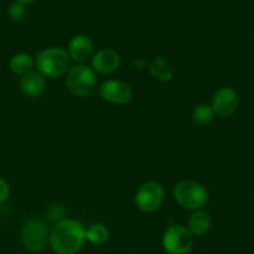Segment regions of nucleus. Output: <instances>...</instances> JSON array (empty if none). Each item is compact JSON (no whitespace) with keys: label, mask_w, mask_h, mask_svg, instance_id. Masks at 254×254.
Listing matches in <instances>:
<instances>
[{"label":"nucleus","mask_w":254,"mask_h":254,"mask_svg":"<svg viewBox=\"0 0 254 254\" xmlns=\"http://www.w3.org/2000/svg\"><path fill=\"white\" fill-rule=\"evenodd\" d=\"M239 97L233 87L223 86L216 91L212 99V109L219 117H228L237 111Z\"/></svg>","instance_id":"6e6552de"},{"label":"nucleus","mask_w":254,"mask_h":254,"mask_svg":"<svg viewBox=\"0 0 254 254\" xmlns=\"http://www.w3.org/2000/svg\"><path fill=\"white\" fill-rule=\"evenodd\" d=\"M212 224L211 214L208 213L204 209H197V211H193V213L190 216V219H188V227L190 232L193 236L202 237L209 231Z\"/></svg>","instance_id":"ddd939ff"},{"label":"nucleus","mask_w":254,"mask_h":254,"mask_svg":"<svg viewBox=\"0 0 254 254\" xmlns=\"http://www.w3.org/2000/svg\"><path fill=\"white\" fill-rule=\"evenodd\" d=\"M70 59L77 64H85L94 56V43L84 34L75 35L67 46Z\"/></svg>","instance_id":"9b49d317"},{"label":"nucleus","mask_w":254,"mask_h":254,"mask_svg":"<svg viewBox=\"0 0 254 254\" xmlns=\"http://www.w3.org/2000/svg\"><path fill=\"white\" fill-rule=\"evenodd\" d=\"M162 244L168 254H188L193 246V234L182 224H172L163 233Z\"/></svg>","instance_id":"39448f33"},{"label":"nucleus","mask_w":254,"mask_h":254,"mask_svg":"<svg viewBox=\"0 0 254 254\" xmlns=\"http://www.w3.org/2000/svg\"><path fill=\"white\" fill-rule=\"evenodd\" d=\"M214 116H216V114L212 109V105L199 104L192 110V120H193L194 124L199 125V126L209 125L214 120Z\"/></svg>","instance_id":"dca6fc26"},{"label":"nucleus","mask_w":254,"mask_h":254,"mask_svg":"<svg viewBox=\"0 0 254 254\" xmlns=\"http://www.w3.org/2000/svg\"><path fill=\"white\" fill-rule=\"evenodd\" d=\"M15 1H18V3L24 4V5H28V4L34 3V1H35V0H15Z\"/></svg>","instance_id":"aec40b11"},{"label":"nucleus","mask_w":254,"mask_h":254,"mask_svg":"<svg viewBox=\"0 0 254 254\" xmlns=\"http://www.w3.org/2000/svg\"><path fill=\"white\" fill-rule=\"evenodd\" d=\"M85 237L90 243L95 244V246H101V244L106 243L109 239V231L104 224H92L85 232Z\"/></svg>","instance_id":"f3484780"},{"label":"nucleus","mask_w":254,"mask_h":254,"mask_svg":"<svg viewBox=\"0 0 254 254\" xmlns=\"http://www.w3.org/2000/svg\"><path fill=\"white\" fill-rule=\"evenodd\" d=\"M70 56L63 48H48L36 55L35 66L38 71L48 79H56L66 75L70 69Z\"/></svg>","instance_id":"f03ea898"},{"label":"nucleus","mask_w":254,"mask_h":254,"mask_svg":"<svg viewBox=\"0 0 254 254\" xmlns=\"http://www.w3.org/2000/svg\"><path fill=\"white\" fill-rule=\"evenodd\" d=\"M34 64H35V61L31 58V55L26 53H18L9 61V69L15 75L23 76V75L31 71Z\"/></svg>","instance_id":"2eb2a0df"},{"label":"nucleus","mask_w":254,"mask_h":254,"mask_svg":"<svg viewBox=\"0 0 254 254\" xmlns=\"http://www.w3.org/2000/svg\"><path fill=\"white\" fill-rule=\"evenodd\" d=\"M100 94L106 101L116 105H125L132 99L130 85L121 80H107L100 87Z\"/></svg>","instance_id":"1a4fd4ad"},{"label":"nucleus","mask_w":254,"mask_h":254,"mask_svg":"<svg viewBox=\"0 0 254 254\" xmlns=\"http://www.w3.org/2000/svg\"><path fill=\"white\" fill-rule=\"evenodd\" d=\"M50 241L45 223L38 218H31L21 229V242L30 252H40Z\"/></svg>","instance_id":"423d86ee"},{"label":"nucleus","mask_w":254,"mask_h":254,"mask_svg":"<svg viewBox=\"0 0 254 254\" xmlns=\"http://www.w3.org/2000/svg\"><path fill=\"white\" fill-rule=\"evenodd\" d=\"M121 63L120 54L114 49H102L91 58V66L99 74H111L116 71Z\"/></svg>","instance_id":"9d476101"},{"label":"nucleus","mask_w":254,"mask_h":254,"mask_svg":"<svg viewBox=\"0 0 254 254\" xmlns=\"http://www.w3.org/2000/svg\"><path fill=\"white\" fill-rule=\"evenodd\" d=\"M148 70H150V74L158 81L167 82L171 81L173 77L172 65L162 56H157L153 59L148 65Z\"/></svg>","instance_id":"4468645a"},{"label":"nucleus","mask_w":254,"mask_h":254,"mask_svg":"<svg viewBox=\"0 0 254 254\" xmlns=\"http://www.w3.org/2000/svg\"><path fill=\"white\" fill-rule=\"evenodd\" d=\"M46 77L39 71H30L20 79V87L24 95L31 99L40 97L46 89Z\"/></svg>","instance_id":"f8f14e48"},{"label":"nucleus","mask_w":254,"mask_h":254,"mask_svg":"<svg viewBox=\"0 0 254 254\" xmlns=\"http://www.w3.org/2000/svg\"><path fill=\"white\" fill-rule=\"evenodd\" d=\"M10 193V190H9V185L6 183L5 180L0 177V203L4 201H6V198L9 197Z\"/></svg>","instance_id":"6ab92c4d"},{"label":"nucleus","mask_w":254,"mask_h":254,"mask_svg":"<svg viewBox=\"0 0 254 254\" xmlns=\"http://www.w3.org/2000/svg\"><path fill=\"white\" fill-rule=\"evenodd\" d=\"M8 14H9V16H10L11 20H14V21L24 20V19L26 18V15H28L26 5H24V4L15 1V3L11 4V5L9 6Z\"/></svg>","instance_id":"a211bd4d"},{"label":"nucleus","mask_w":254,"mask_h":254,"mask_svg":"<svg viewBox=\"0 0 254 254\" xmlns=\"http://www.w3.org/2000/svg\"><path fill=\"white\" fill-rule=\"evenodd\" d=\"M173 198L182 208L197 211L207 203L208 192L206 187L197 181L185 180L175 186Z\"/></svg>","instance_id":"7ed1b4c3"},{"label":"nucleus","mask_w":254,"mask_h":254,"mask_svg":"<svg viewBox=\"0 0 254 254\" xmlns=\"http://www.w3.org/2000/svg\"><path fill=\"white\" fill-rule=\"evenodd\" d=\"M66 89L75 97L89 96L96 85V75L92 67L85 64H77L70 67L65 77Z\"/></svg>","instance_id":"20e7f679"},{"label":"nucleus","mask_w":254,"mask_h":254,"mask_svg":"<svg viewBox=\"0 0 254 254\" xmlns=\"http://www.w3.org/2000/svg\"><path fill=\"white\" fill-rule=\"evenodd\" d=\"M85 227L76 219L64 218L54 227L50 234V244L58 254H76L86 239Z\"/></svg>","instance_id":"f257e3e1"},{"label":"nucleus","mask_w":254,"mask_h":254,"mask_svg":"<svg viewBox=\"0 0 254 254\" xmlns=\"http://www.w3.org/2000/svg\"><path fill=\"white\" fill-rule=\"evenodd\" d=\"M165 190L158 182L150 181L141 186L135 194V203L140 211L152 213L157 211L163 202Z\"/></svg>","instance_id":"0eeeda50"}]
</instances>
